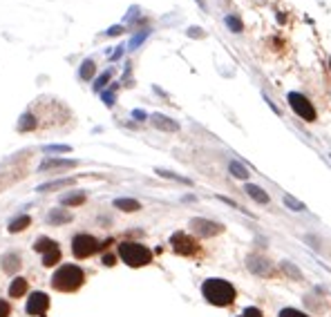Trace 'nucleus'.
<instances>
[{"label":"nucleus","mask_w":331,"mask_h":317,"mask_svg":"<svg viewBox=\"0 0 331 317\" xmlns=\"http://www.w3.org/2000/svg\"><path fill=\"white\" fill-rule=\"evenodd\" d=\"M9 313H12V306H9V302L0 300V317H9Z\"/></svg>","instance_id":"obj_34"},{"label":"nucleus","mask_w":331,"mask_h":317,"mask_svg":"<svg viewBox=\"0 0 331 317\" xmlns=\"http://www.w3.org/2000/svg\"><path fill=\"white\" fill-rule=\"evenodd\" d=\"M329 67H331V60H329Z\"/></svg>","instance_id":"obj_42"},{"label":"nucleus","mask_w":331,"mask_h":317,"mask_svg":"<svg viewBox=\"0 0 331 317\" xmlns=\"http://www.w3.org/2000/svg\"><path fill=\"white\" fill-rule=\"evenodd\" d=\"M0 264H3V268H5V272H16L18 268H21V257H18L16 252H7L3 259H0Z\"/></svg>","instance_id":"obj_13"},{"label":"nucleus","mask_w":331,"mask_h":317,"mask_svg":"<svg viewBox=\"0 0 331 317\" xmlns=\"http://www.w3.org/2000/svg\"><path fill=\"white\" fill-rule=\"evenodd\" d=\"M170 246L177 254H184V257H193V254L199 252V244L188 232H181V230L170 237Z\"/></svg>","instance_id":"obj_6"},{"label":"nucleus","mask_w":331,"mask_h":317,"mask_svg":"<svg viewBox=\"0 0 331 317\" xmlns=\"http://www.w3.org/2000/svg\"><path fill=\"white\" fill-rule=\"evenodd\" d=\"M45 152L47 154H67V152H72L70 146H45Z\"/></svg>","instance_id":"obj_28"},{"label":"nucleus","mask_w":331,"mask_h":317,"mask_svg":"<svg viewBox=\"0 0 331 317\" xmlns=\"http://www.w3.org/2000/svg\"><path fill=\"white\" fill-rule=\"evenodd\" d=\"M103 100H105V105H112L114 103V94L112 92H103Z\"/></svg>","instance_id":"obj_37"},{"label":"nucleus","mask_w":331,"mask_h":317,"mask_svg":"<svg viewBox=\"0 0 331 317\" xmlns=\"http://www.w3.org/2000/svg\"><path fill=\"white\" fill-rule=\"evenodd\" d=\"M110 78H112V72H110V70L103 72V74H101L99 78H97V83H94V90H97V92H101V90L105 88V83H108Z\"/></svg>","instance_id":"obj_29"},{"label":"nucleus","mask_w":331,"mask_h":317,"mask_svg":"<svg viewBox=\"0 0 331 317\" xmlns=\"http://www.w3.org/2000/svg\"><path fill=\"white\" fill-rule=\"evenodd\" d=\"M27 313L34 315V317H45L47 315V308H50V297L45 292H32L30 300H27Z\"/></svg>","instance_id":"obj_9"},{"label":"nucleus","mask_w":331,"mask_h":317,"mask_svg":"<svg viewBox=\"0 0 331 317\" xmlns=\"http://www.w3.org/2000/svg\"><path fill=\"white\" fill-rule=\"evenodd\" d=\"M146 38H148V32H139V34H137V36H134V38H132V40H130V50H137V47H139V45H141V42H143V40H146Z\"/></svg>","instance_id":"obj_32"},{"label":"nucleus","mask_w":331,"mask_h":317,"mask_svg":"<svg viewBox=\"0 0 331 317\" xmlns=\"http://www.w3.org/2000/svg\"><path fill=\"white\" fill-rule=\"evenodd\" d=\"M54 246H59V244H56L54 239H50V237H41V239L34 242V250H36V252H47L50 248H54Z\"/></svg>","instance_id":"obj_20"},{"label":"nucleus","mask_w":331,"mask_h":317,"mask_svg":"<svg viewBox=\"0 0 331 317\" xmlns=\"http://www.w3.org/2000/svg\"><path fill=\"white\" fill-rule=\"evenodd\" d=\"M121 54H123V47H119V50H117V52H114V54H112V60L121 58Z\"/></svg>","instance_id":"obj_41"},{"label":"nucleus","mask_w":331,"mask_h":317,"mask_svg":"<svg viewBox=\"0 0 331 317\" xmlns=\"http://www.w3.org/2000/svg\"><path fill=\"white\" fill-rule=\"evenodd\" d=\"M114 262H117L114 254H103V264H105V266H114Z\"/></svg>","instance_id":"obj_36"},{"label":"nucleus","mask_w":331,"mask_h":317,"mask_svg":"<svg viewBox=\"0 0 331 317\" xmlns=\"http://www.w3.org/2000/svg\"><path fill=\"white\" fill-rule=\"evenodd\" d=\"M188 34H190V36H201V30H199V27H190Z\"/></svg>","instance_id":"obj_39"},{"label":"nucleus","mask_w":331,"mask_h":317,"mask_svg":"<svg viewBox=\"0 0 331 317\" xmlns=\"http://www.w3.org/2000/svg\"><path fill=\"white\" fill-rule=\"evenodd\" d=\"M30 224H32L30 214H21V217H16L12 224H9V232H21V230L30 228Z\"/></svg>","instance_id":"obj_18"},{"label":"nucleus","mask_w":331,"mask_h":317,"mask_svg":"<svg viewBox=\"0 0 331 317\" xmlns=\"http://www.w3.org/2000/svg\"><path fill=\"white\" fill-rule=\"evenodd\" d=\"M226 25L231 27L233 34H239V32H242V22H239L235 16H226Z\"/></svg>","instance_id":"obj_31"},{"label":"nucleus","mask_w":331,"mask_h":317,"mask_svg":"<svg viewBox=\"0 0 331 317\" xmlns=\"http://www.w3.org/2000/svg\"><path fill=\"white\" fill-rule=\"evenodd\" d=\"M228 170H231V174L235 176V179H248V170L242 166V163H237V161H231V166H228Z\"/></svg>","instance_id":"obj_24"},{"label":"nucleus","mask_w":331,"mask_h":317,"mask_svg":"<svg viewBox=\"0 0 331 317\" xmlns=\"http://www.w3.org/2000/svg\"><path fill=\"white\" fill-rule=\"evenodd\" d=\"M246 268L257 277H273L275 275V264H271L266 257H260V254H248Z\"/></svg>","instance_id":"obj_8"},{"label":"nucleus","mask_w":331,"mask_h":317,"mask_svg":"<svg viewBox=\"0 0 331 317\" xmlns=\"http://www.w3.org/2000/svg\"><path fill=\"white\" fill-rule=\"evenodd\" d=\"M289 105H291V110H293V112L298 114L300 118H304L306 123L315 121V108H313V103H311V100L306 98L304 94L291 92L289 94Z\"/></svg>","instance_id":"obj_5"},{"label":"nucleus","mask_w":331,"mask_h":317,"mask_svg":"<svg viewBox=\"0 0 331 317\" xmlns=\"http://www.w3.org/2000/svg\"><path fill=\"white\" fill-rule=\"evenodd\" d=\"M94 72H97V65H94V60H83V65H81V70H79V76L83 80H90L94 76Z\"/></svg>","instance_id":"obj_21"},{"label":"nucleus","mask_w":331,"mask_h":317,"mask_svg":"<svg viewBox=\"0 0 331 317\" xmlns=\"http://www.w3.org/2000/svg\"><path fill=\"white\" fill-rule=\"evenodd\" d=\"M188 228L193 230L195 234H199V237H215V234H222L224 232V226L222 224L210 222V219H201V217L190 219Z\"/></svg>","instance_id":"obj_7"},{"label":"nucleus","mask_w":331,"mask_h":317,"mask_svg":"<svg viewBox=\"0 0 331 317\" xmlns=\"http://www.w3.org/2000/svg\"><path fill=\"white\" fill-rule=\"evenodd\" d=\"M83 282H85L83 268L74 266V264H65V266H61L59 270L52 275L50 284H52L54 290H59V292H74V290H79V288L83 286Z\"/></svg>","instance_id":"obj_2"},{"label":"nucleus","mask_w":331,"mask_h":317,"mask_svg":"<svg viewBox=\"0 0 331 317\" xmlns=\"http://www.w3.org/2000/svg\"><path fill=\"white\" fill-rule=\"evenodd\" d=\"M114 208L123 210V212H137L141 210V204L137 199H128V196H121V199H114Z\"/></svg>","instance_id":"obj_12"},{"label":"nucleus","mask_w":331,"mask_h":317,"mask_svg":"<svg viewBox=\"0 0 331 317\" xmlns=\"http://www.w3.org/2000/svg\"><path fill=\"white\" fill-rule=\"evenodd\" d=\"M74 166H76L74 158H45L38 166V170L45 172V170H54V168H74Z\"/></svg>","instance_id":"obj_10"},{"label":"nucleus","mask_w":331,"mask_h":317,"mask_svg":"<svg viewBox=\"0 0 331 317\" xmlns=\"http://www.w3.org/2000/svg\"><path fill=\"white\" fill-rule=\"evenodd\" d=\"M244 192H246V194L251 196V199H255L257 204H264V206H266L268 201H271V199H268V194L264 192V188H260V186H253V184H248L246 188H244Z\"/></svg>","instance_id":"obj_14"},{"label":"nucleus","mask_w":331,"mask_h":317,"mask_svg":"<svg viewBox=\"0 0 331 317\" xmlns=\"http://www.w3.org/2000/svg\"><path fill=\"white\" fill-rule=\"evenodd\" d=\"M61 204H63V206H81V204H85V194H83V192L63 194V196H61Z\"/></svg>","instance_id":"obj_22"},{"label":"nucleus","mask_w":331,"mask_h":317,"mask_svg":"<svg viewBox=\"0 0 331 317\" xmlns=\"http://www.w3.org/2000/svg\"><path fill=\"white\" fill-rule=\"evenodd\" d=\"M152 126L164 130V132H177L179 130V123H175L172 118L164 116V114H152Z\"/></svg>","instance_id":"obj_11"},{"label":"nucleus","mask_w":331,"mask_h":317,"mask_svg":"<svg viewBox=\"0 0 331 317\" xmlns=\"http://www.w3.org/2000/svg\"><path fill=\"white\" fill-rule=\"evenodd\" d=\"M280 268H282V270L286 272V275L291 277V280H298V282H302V280H304V277H302V272L298 270V268H293V266H291L289 262H282V264H280Z\"/></svg>","instance_id":"obj_26"},{"label":"nucleus","mask_w":331,"mask_h":317,"mask_svg":"<svg viewBox=\"0 0 331 317\" xmlns=\"http://www.w3.org/2000/svg\"><path fill=\"white\" fill-rule=\"evenodd\" d=\"M217 199H219V201H224V204H228V206H233V208H239V206L235 204L233 199H228V196H217Z\"/></svg>","instance_id":"obj_38"},{"label":"nucleus","mask_w":331,"mask_h":317,"mask_svg":"<svg viewBox=\"0 0 331 317\" xmlns=\"http://www.w3.org/2000/svg\"><path fill=\"white\" fill-rule=\"evenodd\" d=\"M67 186H74V179H59V181H50V184H43L38 186V192H45V190H59V188H67Z\"/></svg>","instance_id":"obj_19"},{"label":"nucleus","mask_w":331,"mask_h":317,"mask_svg":"<svg viewBox=\"0 0 331 317\" xmlns=\"http://www.w3.org/2000/svg\"><path fill=\"white\" fill-rule=\"evenodd\" d=\"M201 295H204V300L208 302V304L224 308V306H231L235 302L237 290H235V286L231 282L219 280V277H210V280H206L204 284H201Z\"/></svg>","instance_id":"obj_1"},{"label":"nucleus","mask_w":331,"mask_h":317,"mask_svg":"<svg viewBox=\"0 0 331 317\" xmlns=\"http://www.w3.org/2000/svg\"><path fill=\"white\" fill-rule=\"evenodd\" d=\"M284 206L286 208H291V210H295V212H304V204H300L298 199H293L291 194H284Z\"/></svg>","instance_id":"obj_27"},{"label":"nucleus","mask_w":331,"mask_h":317,"mask_svg":"<svg viewBox=\"0 0 331 317\" xmlns=\"http://www.w3.org/2000/svg\"><path fill=\"white\" fill-rule=\"evenodd\" d=\"M47 222L54 224V226L70 224L72 222V214L67 212V210H50V214H47Z\"/></svg>","instance_id":"obj_15"},{"label":"nucleus","mask_w":331,"mask_h":317,"mask_svg":"<svg viewBox=\"0 0 331 317\" xmlns=\"http://www.w3.org/2000/svg\"><path fill=\"white\" fill-rule=\"evenodd\" d=\"M277 317H309L306 313H302V310H295V308H282Z\"/></svg>","instance_id":"obj_30"},{"label":"nucleus","mask_w":331,"mask_h":317,"mask_svg":"<svg viewBox=\"0 0 331 317\" xmlns=\"http://www.w3.org/2000/svg\"><path fill=\"white\" fill-rule=\"evenodd\" d=\"M99 250H101V246L92 234H76V237L72 239V252H74L76 259H88Z\"/></svg>","instance_id":"obj_4"},{"label":"nucleus","mask_w":331,"mask_h":317,"mask_svg":"<svg viewBox=\"0 0 331 317\" xmlns=\"http://www.w3.org/2000/svg\"><path fill=\"white\" fill-rule=\"evenodd\" d=\"M132 116H134V118H146V112H141V110H134Z\"/></svg>","instance_id":"obj_40"},{"label":"nucleus","mask_w":331,"mask_h":317,"mask_svg":"<svg viewBox=\"0 0 331 317\" xmlns=\"http://www.w3.org/2000/svg\"><path fill=\"white\" fill-rule=\"evenodd\" d=\"M121 32H123V27H121V25H114V27H110V30L105 32V34H108V36H119Z\"/></svg>","instance_id":"obj_35"},{"label":"nucleus","mask_w":331,"mask_h":317,"mask_svg":"<svg viewBox=\"0 0 331 317\" xmlns=\"http://www.w3.org/2000/svg\"><path fill=\"white\" fill-rule=\"evenodd\" d=\"M239 317H264V315H262L260 308H255V306H248V308H244V313L239 315Z\"/></svg>","instance_id":"obj_33"},{"label":"nucleus","mask_w":331,"mask_h":317,"mask_svg":"<svg viewBox=\"0 0 331 317\" xmlns=\"http://www.w3.org/2000/svg\"><path fill=\"white\" fill-rule=\"evenodd\" d=\"M18 130L21 132H30V130H36V118L32 114H23L21 121H18Z\"/></svg>","instance_id":"obj_25"},{"label":"nucleus","mask_w":331,"mask_h":317,"mask_svg":"<svg viewBox=\"0 0 331 317\" xmlns=\"http://www.w3.org/2000/svg\"><path fill=\"white\" fill-rule=\"evenodd\" d=\"M157 174H159V176H164V179H172V181H179V184H186V186H190V184H193V181H190V179H186V176H179V174H177V172H170V170H161V168H157Z\"/></svg>","instance_id":"obj_23"},{"label":"nucleus","mask_w":331,"mask_h":317,"mask_svg":"<svg viewBox=\"0 0 331 317\" xmlns=\"http://www.w3.org/2000/svg\"><path fill=\"white\" fill-rule=\"evenodd\" d=\"M59 262H61V248L59 246H54V248H50L47 252H43V266L52 268V266H56Z\"/></svg>","instance_id":"obj_16"},{"label":"nucleus","mask_w":331,"mask_h":317,"mask_svg":"<svg viewBox=\"0 0 331 317\" xmlns=\"http://www.w3.org/2000/svg\"><path fill=\"white\" fill-rule=\"evenodd\" d=\"M119 257L130 268H141L152 262V252L139 242H121L119 244Z\"/></svg>","instance_id":"obj_3"},{"label":"nucleus","mask_w":331,"mask_h":317,"mask_svg":"<svg viewBox=\"0 0 331 317\" xmlns=\"http://www.w3.org/2000/svg\"><path fill=\"white\" fill-rule=\"evenodd\" d=\"M27 292V280H23V277H16V280L12 282V286H9V295L16 300V297H23Z\"/></svg>","instance_id":"obj_17"}]
</instances>
